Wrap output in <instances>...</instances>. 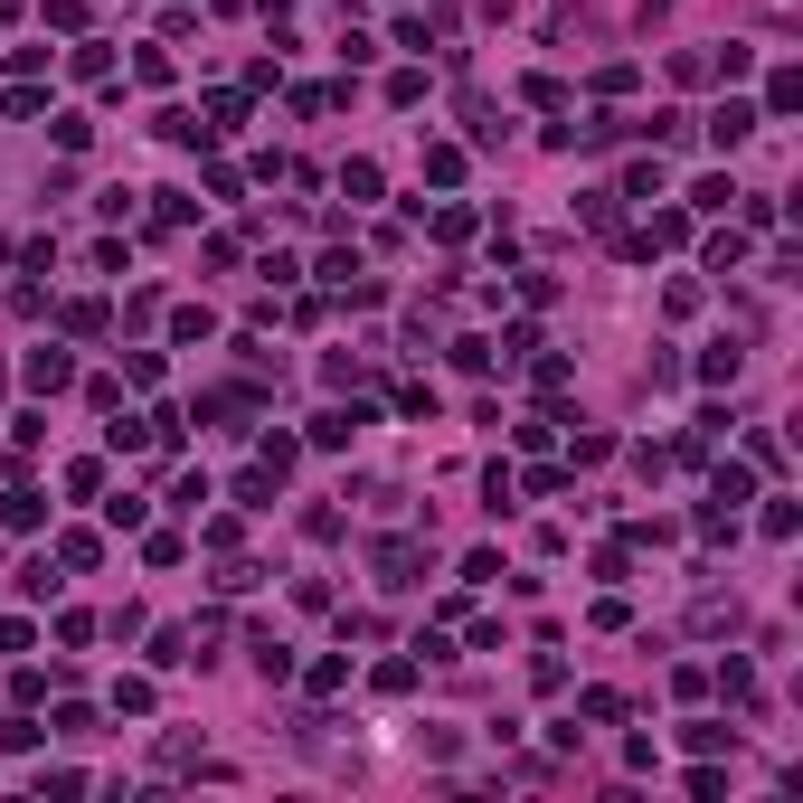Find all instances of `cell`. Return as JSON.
Segmentation results:
<instances>
[{
	"label": "cell",
	"instance_id": "6da1fadb",
	"mask_svg": "<svg viewBox=\"0 0 803 803\" xmlns=\"http://www.w3.org/2000/svg\"><path fill=\"white\" fill-rule=\"evenodd\" d=\"M378 587H388V595L425 587V548L416 539H378Z\"/></svg>",
	"mask_w": 803,
	"mask_h": 803
},
{
	"label": "cell",
	"instance_id": "7a4b0ae2",
	"mask_svg": "<svg viewBox=\"0 0 803 803\" xmlns=\"http://www.w3.org/2000/svg\"><path fill=\"white\" fill-rule=\"evenodd\" d=\"M756 123H766V114H756V104H737V94H728V104L709 114V142H718V152H737V142H747Z\"/></svg>",
	"mask_w": 803,
	"mask_h": 803
},
{
	"label": "cell",
	"instance_id": "3957f363",
	"mask_svg": "<svg viewBox=\"0 0 803 803\" xmlns=\"http://www.w3.org/2000/svg\"><path fill=\"white\" fill-rule=\"evenodd\" d=\"M359 425H369V406H331V416H312V445H322V454H341Z\"/></svg>",
	"mask_w": 803,
	"mask_h": 803
},
{
	"label": "cell",
	"instance_id": "277c9868",
	"mask_svg": "<svg viewBox=\"0 0 803 803\" xmlns=\"http://www.w3.org/2000/svg\"><path fill=\"white\" fill-rule=\"evenodd\" d=\"M67 378H76V359H67V350H29V388H38V398H57Z\"/></svg>",
	"mask_w": 803,
	"mask_h": 803
},
{
	"label": "cell",
	"instance_id": "5b68a950",
	"mask_svg": "<svg viewBox=\"0 0 803 803\" xmlns=\"http://www.w3.org/2000/svg\"><path fill=\"white\" fill-rule=\"evenodd\" d=\"M737 369H747V350H737V341H709V350H700V378H709V388H728Z\"/></svg>",
	"mask_w": 803,
	"mask_h": 803
},
{
	"label": "cell",
	"instance_id": "8992f818",
	"mask_svg": "<svg viewBox=\"0 0 803 803\" xmlns=\"http://www.w3.org/2000/svg\"><path fill=\"white\" fill-rule=\"evenodd\" d=\"M482 511H492V520H501V511H520V472H511V464L482 472Z\"/></svg>",
	"mask_w": 803,
	"mask_h": 803
},
{
	"label": "cell",
	"instance_id": "52a82bcc",
	"mask_svg": "<svg viewBox=\"0 0 803 803\" xmlns=\"http://www.w3.org/2000/svg\"><path fill=\"white\" fill-rule=\"evenodd\" d=\"M94 558H104V539H94V529H67V539H57V567H67V577H86Z\"/></svg>",
	"mask_w": 803,
	"mask_h": 803
},
{
	"label": "cell",
	"instance_id": "ba28073f",
	"mask_svg": "<svg viewBox=\"0 0 803 803\" xmlns=\"http://www.w3.org/2000/svg\"><path fill=\"white\" fill-rule=\"evenodd\" d=\"M747 265V227H728V236H709V275H737Z\"/></svg>",
	"mask_w": 803,
	"mask_h": 803
},
{
	"label": "cell",
	"instance_id": "9c48e42d",
	"mask_svg": "<svg viewBox=\"0 0 803 803\" xmlns=\"http://www.w3.org/2000/svg\"><path fill=\"white\" fill-rule=\"evenodd\" d=\"M756 492V472L747 464H728V472H718V482H709V501H718V511H737V501H747Z\"/></svg>",
	"mask_w": 803,
	"mask_h": 803
},
{
	"label": "cell",
	"instance_id": "30bf717a",
	"mask_svg": "<svg viewBox=\"0 0 803 803\" xmlns=\"http://www.w3.org/2000/svg\"><path fill=\"white\" fill-rule=\"evenodd\" d=\"M803 104V67H776V86H766V114H794Z\"/></svg>",
	"mask_w": 803,
	"mask_h": 803
},
{
	"label": "cell",
	"instance_id": "8fae6325",
	"mask_svg": "<svg viewBox=\"0 0 803 803\" xmlns=\"http://www.w3.org/2000/svg\"><path fill=\"white\" fill-rule=\"evenodd\" d=\"M681 747H690V756H718V747H737V728H709V718H690Z\"/></svg>",
	"mask_w": 803,
	"mask_h": 803
},
{
	"label": "cell",
	"instance_id": "7c38bea8",
	"mask_svg": "<svg viewBox=\"0 0 803 803\" xmlns=\"http://www.w3.org/2000/svg\"><path fill=\"white\" fill-rule=\"evenodd\" d=\"M634 133H653V142H690V114H681V104H661V114H653V123H634Z\"/></svg>",
	"mask_w": 803,
	"mask_h": 803
},
{
	"label": "cell",
	"instance_id": "4fadbf2b",
	"mask_svg": "<svg viewBox=\"0 0 803 803\" xmlns=\"http://www.w3.org/2000/svg\"><path fill=\"white\" fill-rule=\"evenodd\" d=\"M322 378H331V388H359V378H369V359H350V350H331V359H322Z\"/></svg>",
	"mask_w": 803,
	"mask_h": 803
},
{
	"label": "cell",
	"instance_id": "5bb4252c",
	"mask_svg": "<svg viewBox=\"0 0 803 803\" xmlns=\"http://www.w3.org/2000/svg\"><path fill=\"white\" fill-rule=\"evenodd\" d=\"M38 511H47L38 492H10V501H0V520H10V529H38Z\"/></svg>",
	"mask_w": 803,
	"mask_h": 803
},
{
	"label": "cell",
	"instance_id": "9a60e30c",
	"mask_svg": "<svg viewBox=\"0 0 803 803\" xmlns=\"http://www.w3.org/2000/svg\"><path fill=\"white\" fill-rule=\"evenodd\" d=\"M20 595H38V605H47V595H57V567H47V558H29V567H20Z\"/></svg>",
	"mask_w": 803,
	"mask_h": 803
},
{
	"label": "cell",
	"instance_id": "2e32d148",
	"mask_svg": "<svg viewBox=\"0 0 803 803\" xmlns=\"http://www.w3.org/2000/svg\"><path fill=\"white\" fill-rule=\"evenodd\" d=\"M341 199H378V161H350V170H341Z\"/></svg>",
	"mask_w": 803,
	"mask_h": 803
}]
</instances>
